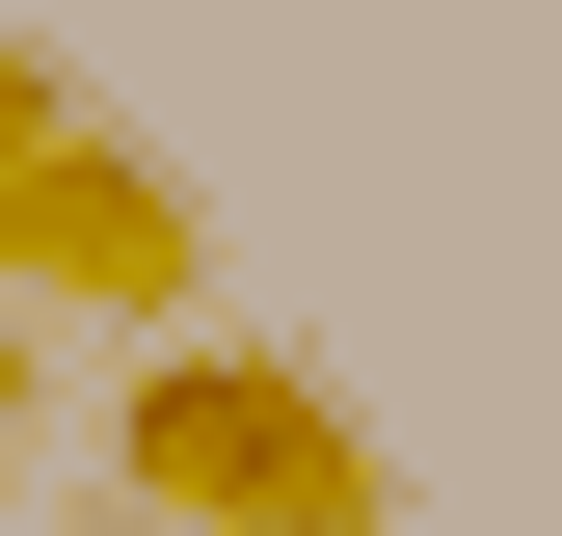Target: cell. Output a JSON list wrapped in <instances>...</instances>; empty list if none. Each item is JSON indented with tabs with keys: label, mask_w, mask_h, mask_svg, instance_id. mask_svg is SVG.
I'll return each mask as SVG.
<instances>
[{
	"label": "cell",
	"mask_w": 562,
	"mask_h": 536,
	"mask_svg": "<svg viewBox=\"0 0 562 536\" xmlns=\"http://www.w3.org/2000/svg\"><path fill=\"white\" fill-rule=\"evenodd\" d=\"M54 134H81V81H54V54L0 27V161H54Z\"/></svg>",
	"instance_id": "obj_3"
},
{
	"label": "cell",
	"mask_w": 562,
	"mask_h": 536,
	"mask_svg": "<svg viewBox=\"0 0 562 536\" xmlns=\"http://www.w3.org/2000/svg\"><path fill=\"white\" fill-rule=\"evenodd\" d=\"M108 483H134V510H188V536H402V456L348 429V376L215 349V322L108 402Z\"/></svg>",
	"instance_id": "obj_1"
},
{
	"label": "cell",
	"mask_w": 562,
	"mask_h": 536,
	"mask_svg": "<svg viewBox=\"0 0 562 536\" xmlns=\"http://www.w3.org/2000/svg\"><path fill=\"white\" fill-rule=\"evenodd\" d=\"M0 429H27V322H0Z\"/></svg>",
	"instance_id": "obj_4"
},
{
	"label": "cell",
	"mask_w": 562,
	"mask_h": 536,
	"mask_svg": "<svg viewBox=\"0 0 562 536\" xmlns=\"http://www.w3.org/2000/svg\"><path fill=\"white\" fill-rule=\"evenodd\" d=\"M188 161H134V134L81 108L54 161H0V322H134V349H188Z\"/></svg>",
	"instance_id": "obj_2"
}]
</instances>
